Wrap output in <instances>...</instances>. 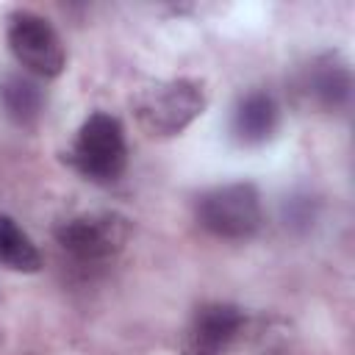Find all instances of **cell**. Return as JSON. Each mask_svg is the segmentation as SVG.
<instances>
[{"instance_id": "5", "label": "cell", "mask_w": 355, "mask_h": 355, "mask_svg": "<svg viewBox=\"0 0 355 355\" xmlns=\"http://www.w3.org/2000/svg\"><path fill=\"white\" fill-rule=\"evenodd\" d=\"M8 50L36 78H58L67 67V50L55 28L33 11H14L8 17Z\"/></svg>"}, {"instance_id": "8", "label": "cell", "mask_w": 355, "mask_h": 355, "mask_svg": "<svg viewBox=\"0 0 355 355\" xmlns=\"http://www.w3.org/2000/svg\"><path fill=\"white\" fill-rule=\"evenodd\" d=\"M302 92L324 111H338L349 103L352 94V75L349 67L333 55L316 58L305 78H302Z\"/></svg>"}, {"instance_id": "1", "label": "cell", "mask_w": 355, "mask_h": 355, "mask_svg": "<svg viewBox=\"0 0 355 355\" xmlns=\"http://www.w3.org/2000/svg\"><path fill=\"white\" fill-rule=\"evenodd\" d=\"M205 86L194 78H172L141 89L133 97V116L147 136L166 139L186 130L205 111Z\"/></svg>"}, {"instance_id": "3", "label": "cell", "mask_w": 355, "mask_h": 355, "mask_svg": "<svg viewBox=\"0 0 355 355\" xmlns=\"http://www.w3.org/2000/svg\"><path fill=\"white\" fill-rule=\"evenodd\" d=\"M197 222L216 239L244 241L263 225L261 194L252 183H225L197 200Z\"/></svg>"}, {"instance_id": "2", "label": "cell", "mask_w": 355, "mask_h": 355, "mask_svg": "<svg viewBox=\"0 0 355 355\" xmlns=\"http://www.w3.org/2000/svg\"><path fill=\"white\" fill-rule=\"evenodd\" d=\"M69 164L78 175H83L92 183H114L125 172L128 164V144L122 122L111 114H92L69 150Z\"/></svg>"}, {"instance_id": "4", "label": "cell", "mask_w": 355, "mask_h": 355, "mask_svg": "<svg viewBox=\"0 0 355 355\" xmlns=\"http://www.w3.org/2000/svg\"><path fill=\"white\" fill-rule=\"evenodd\" d=\"M130 239V222L114 211L80 214L55 227L58 247L78 263H103L122 252Z\"/></svg>"}, {"instance_id": "9", "label": "cell", "mask_w": 355, "mask_h": 355, "mask_svg": "<svg viewBox=\"0 0 355 355\" xmlns=\"http://www.w3.org/2000/svg\"><path fill=\"white\" fill-rule=\"evenodd\" d=\"M0 105L14 125L31 128L44 111V92L28 75H6L0 80Z\"/></svg>"}, {"instance_id": "6", "label": "cell", "mask_w": 355, "mask_h": 355, "mask_svg": "<svg viewBox=\"0 0 355 355\" xmlns=\"http://www.w3.org/2000/svg\"><path fill=\"white\" fill-rule=\"evenodd\" d=\"M241 327H244V311L239 305L230 302L200 305L180 336V355H227Z\"/></svg>"}, {"instance_id": "7", "label": "cell", "mask_w": 355, "mask_h": 355, "mask_svg": "<svg viewBox=\"0 0 355 355\" xmlns=\"http://www.w3.org/2000/svg\"><path fill=\"white\" fill-rule=\"evenodd\" d=\"M277 122H280V108H277L275 97L266 92H250L233 108L230 133L239 144L255 147L275 136Z\"/></svg>"}, {"instance_id": "10", "label": "cell", "mask_w": 355, "mask_h": 355, "mask_svg": "<svg viewBox=\"0 0 355 355\" xmlns=\"http://www.w3.org/2000/svg\"><path fill=\"white\" fill-rule=\"evenodd\" d=\"M0 263L14 272H39L42 252L33 239L6 214H0Z\"/></svg>"}]
</instances>
